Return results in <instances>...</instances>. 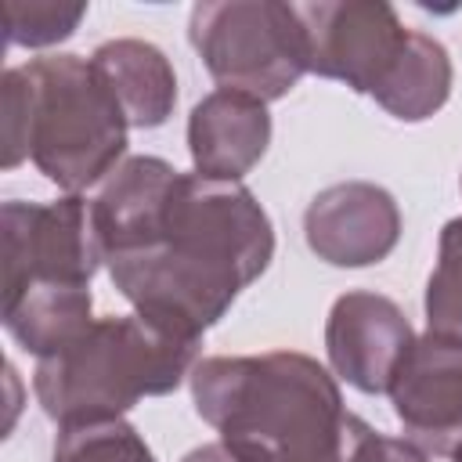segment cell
Masks as SVG:
<instances>
[{
    "instance_id": "cell-10",
    "label": "cell",
    "mask_w": 462,
    "mask_h": 462,
    "mask_svg": "<svg viewBox=\"0 0 462 462\" xmlns=\"http://www.w3.org/2000/svg\"><path fill=\"white\" fill-rule=\"evenodd\" d=\"M415 332L404 310L379 292H343L325 321V350L332 372L361 393H386Z\"/></svg>"
},
{
    "instance_id": "cell-9",
    "label": "cell",
    "mask_w": 462,
    "mask_h": 462,
    "mask_svg": "<svg viewBox=\"0 0 462 462\" xmlns=\"http://www.w3.org/2000/svg\"><path fill=\"white\" fill-rule=\"evenodd\" d=\"M303 235L310 253L332 267H372L393 253L401 209L397 199L372 180L328 184L310 199Z\"/></svg>"
},
{
    "instance_id": "cell-14",
    "label": "cell",
    "mask_w": 462,
    "mask_h": 462,
    "mask_svg": "<svg viewBox=\"0 0 462 462\" xmlns=\"http://www.w3.org/2000/svg\"><path fill=\"white\" fill-rule=\"evenodd\" d=\"M451 79H455V69H451L448 47L440 40L411 29L401 58L393 61L390 76L379 83V90L372 97L393 119L422 123L444 108V101L451 97Z\"/></svg>"
},
{
    "instance_id": "cell-2",
    "label": "cell",
    "mask_w": 462,
    "mask_h": 462,
    "mask_svg": "<svg viewBox=\"0 0 462 462\" xmlns=\"http://www.w3.org/2000/svg\"><path fill=\"white\" fill-rule=\"evenodd\" d=\"M188 379L195 411L245 462H350L368 430L336 375L300 350L202 357Z\"/></svg>"
},
{
    "instance_id": "cell-1",
    "label": "cell",
    "mask_w": 462,
    "mask_h": 462,
    "mask_svg": "<svg viewBox=\"0 0 462 462\" xmlns=\"http://www.w3.org/2000/svg\"><path fill=\"white\" fill-rule=\"evenodd\" d=\"M112 285L137 314L202 339L274 256L267 209L242 180L130 155L94 199Z\"/></svg>"
},
{
    "instance_id": "cell-5",
    "label": "cell",
    "mask_w": 462,
    "mask_h": 462,
    "mask_svg": "<svg viewBox=\"0 0 462 462\" xmlns=\"http://www.w3.org/2000/svg\"><path fill=\"white\" fill-rule=\"evenodd\" d=\"M188 40L220 90L249 97H285L307 69V36L296 4L282 0H217L195 4Z\"/></svg>"
},
{
    "instance_id": "cell-13",
    "label": "cell",
    "mask_w": 462,
    "mask_h": 462,
    "mask_svg": "<svg viewBox=\"0 0 462 462\" xmlns=\"http://www.w3.org/2000/svg\"><path fill=\"white\" fill-rule=\"evenodd\" d=\"M90 310H94L90 285L36 282L25 285L18 296L4 300V328L22 350L36 357H51L94 325Z\"/></svg>"
},
{
    "instance_id": "cell-16",
    "label": "cell",
    "mask_w": 462,
    "mask_h": 462,
    "mask_svg": "<svg viewBox=\"0 0 462 462\" xmlns=\"http://www.w3.org/2000/svg\"><path fill=\"white\" fill-rule=\"evenodd\" d=\"M426 325L437 336L462 343V217L440 227L437 267L426 282Z\"/></svg>"
},
{
    "instance_id": "cell-4",
    "label": "cell",
    "mask_w": 462,
    "mask_h": 462,
    "mask_svg": "<svg viewBox=\"0 0 462 462\" xmlns=\"http://www.w3.org/2000/svg\"><path fill=\"white\" fill-rule=\"evenodd\" d=\"M29 90V159L32 166L79 195L119 170L126 152V116L90 58L43 54L22 65Z\"/></svg>"
},
{
    "instance_id": "cell-11",
    "label": "cell",
    "mask_w": 462,
    "mask_h": 462,
    "mask_svg": "<svg viewBox=\"0 0 462 462\" xmlns=\"http://www.w3.org/2000/svg\"><path fill=\"white\" fill-rule=\"evenodd\" d=\"M271 144V112L242 90H213L188 116V152L195 173L242 180Z\"/></svg>"
},
{
    "instance_id": "cell-19",
    "label": "cell",
    "mask_w": 462,
    "mask_h": 462,
    "mask_svg": "<svg viewBox=\"0 0 462 462\" xmlns=\"http://www.w3.org/2000/svg\"><path fill=\"white\" fill-rule=\"evenodd\" d=\"M350 462H430V455H426L419 444H411L408 437L397 440V437L375 433V430L368 426V430L357 437Z\"/></svg>"
},
{
    "instance_id": "cell-7",
    "label": "cell",
    "mask_w": 462,
    "mask_h": 462,
    "mask_svg": "<svg viewBox=\"0 0 462 462\" xmlns=\"http://www.w3.org/2000/svg\"><path fill=\"white\" fill-rule=\"evenodd\" d=\"M307 36V69L339 79L357 94H375L408 43V25L383 0L296 4Z\"/></svg>"
},
{
    "instance_id": "cell-15",
    "label": "cell",
    "mask_w": 462,
    "mask_h": 462,
    "mask_svg": "<svg viewBox=\"0 0 462 462\" xmlns=\"http://www.w3.org/2000/svg\"><path fill=\"white\" fill-rule=\"evenodd\" d=\"M51 462H155V455L126 419H97L61 426Z\"/></svg>"
},
{
    "instance_id": "cell-8",
    "label": "cell",
    "mask_w": 462,
    "mask_h": 462,
    "mask_svg": "<svg viewBox=\"0 0 462 462\" xmlns=\"http://www.w3.org/2000/svg\"><path fill=\"white\" fill-rule=\"evenodd\" d=\"M393 415L426 455H451L462 444V343L415 336L390 383Z\"/></svg>"
},
{
    "instance_id": "cell-18",
    "label": "cell",
    "mask_w": 462,
    "mask_h": 462,
    "mask_svg": "<svg viewBox=\"0 0 462 462\" xmlns=\"http://www.w3.org/2000/svg\"><path fill=\"white\" fill-rule=\"evenodd\" d=\"M0 87H4V166L14 170L22 159H29V90L22 65L7 69Z\"/></svg>"
},
{
    "instance_id": "cell-21",
    "label": "cell",
    "mask_w": 462,
    "mask_h": 462,
    "mask_svg": "<svg viewBox=\"0 0 462 462\" xmlns=\"http://www.w3.org/2000/svg\"><path fill=\"white\" fill-rule=\"evenodd\" d=\"M451 462H462V444H458V448L451 451Z\"/></svg>"
},
{
    "instance_id": "cell-20",
    "label": "cell",
    "mask_w": 462,
    "mask_h": 462,
    "mask_svg": "<svg viewBox=\"0 0 462 462\" xmlns=\"http://www.w3.org/2000/svg\"><path fill=\"white\" fill-rule=\"evenodd\" d=\"M180 462H245V458H238L227 444H202V448H195V451H188Z\"/></svg>"
},
{
    "instance_id": "cell-3",
    "label": "cell",
    "mask_w": 462,
    "mask_h": 462,
    "mask_svg": "<svg viewBox=\"0 0 462 462\" xmlns=\"http://www.w3.org/2000/svg\"><path fill=\"white\" fill-rule=\"evenodd\" d=\"M199 343L137 310L97 318L65 350L40 357L32 390L58 426L123 419L141 397L173 393L199 365Z\"/></svg>"
},
{
    "instance_id": "cell-12",
    "label": "cell",
    "mask_w": 462,
    "mask_h": 462,
    "mask_svg": "<svg viewBox=\"0 0 462 462\" xmlns=\"http://www.w3.org/2000/svg\"><path fill=\"white\" fill-rule=\"evenodd\" d=\"M105 87L137 130L162 126L177 105V76L170 58L148 40H108L90 54Z\"/></svg>"
},
{
    "instance_id": "cell-6",
    "label": "cell",
    "mask_w": 462,
    "mask_h": 462,
    "mask_svg": "<svg viewBox=\"0 0 462 462\" xmlns=\"http://www.w3.org/2000/svg\"><path fill=\"white\" fill-rule=\"evenodd\" d=\"M4 300L25 285H90L105 263L94 202L65 195L54 202H4Z\"/></svg>"
},
{
    "instance_id": "cell-17",
    "label": "cell",
    "mask_w": 462,
    "mask_h": 462,
    "mask_svg": "<svg viewBox=\"0 0 462 462\" xmlns=\"http://www.w3.org/2000/svg\"><path fill=\"white\" fill-rule=\"evenodd\" d=\"M87 14V4L65 0H4V29L11 47H51L69 40Z\"/></svg>"
}]
</instances>
